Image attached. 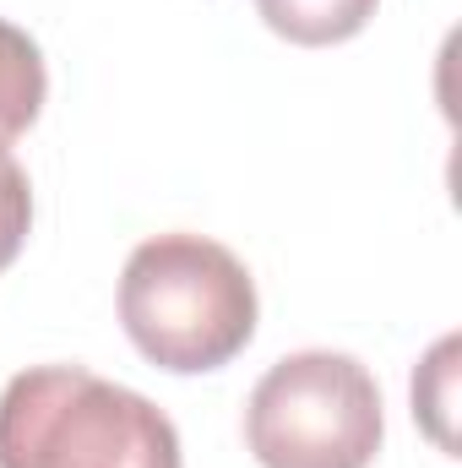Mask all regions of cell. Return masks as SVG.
<instances>
[{"label": "cell", "mask_w": 462, "mask_h": 468, "mask_svg": "<svg viewBox=\"0 0 462 468\" xmlns=\"http://www.w3.org/2000/svg\"><path fill=\"white\" fill-rule=\"evenodd\" d=\"M381 436V387L338 349L283 354L245 403V447L261 468H370Z\"/></svg>", "instance_id": "3957f363"}, {"label": "cell", "mask_w": 462, "mask_h": 468, "mask_svg": "<svg viewBox=\"0 0 462 468\" xmlns=\"http://www.w3.org/2000/svg\"><path fill=\"white\" fill-rule=\"evenodd\" d=\"M33 229V186H27V169L11 158V147L0 142V272L22 256Z\"/></svg>", "instance_id": "8992f818"}, {"label": "cell", "mask_w": 462, "mask_h": 468, "mask_svg": "<svg viewBox=\"0 0 462 468\" xmlns=\"http://www.w3.org/2000/svg\"><path fill=\"white\" fill-rule=\"evenodd\" d=\"M0 468H185L174 420L88 365H33L0 392Z\"/></svg>", "instance_id": "7a4b0ae2"}, {"label": "cell", "mask_w": 462, "mask_h": 468, "mask_svg": "<svg viewBox=\"0 0 462 468\" xmlns=\"http://www.w3.org/2000/svg\"><path fill=\"white\" fill-rule=\"evenodd\" d=\"M49 99L44 49L27 38V27L0 16V142H16Z\"/></svg>", "instance_id": "277c9868"}, {"label": "cell", "mask_w": 462, "mask_h": 468, "mask_svg": "<svg viewBox=\"0 0 462 468\" xmlns=\"http://www.w3.org/2000/svg\"><path fill=\"white\" fill-rule=\"evenodd\" d=\"M381 0H256L261 22L305 49H327V44H348L370 27Z\"/></svg>", "instance_id": "5b68a950"}, {"label": "cell", "mask_w": 462, "mask_h": 468, "mask_svg": "<svg viewBox=\"0 0 462 468\" xmlns=\"http://www.w3.org/2000/svg\"><path fill=\"white\" fill-rule=\"evenodd\" d=\"M256 311L250 267L207 234H152L125 256L120 327L158 370H224L256 338Z\"/></svg>", "instance_id": "6da1fadb"}]
</instances>
